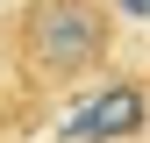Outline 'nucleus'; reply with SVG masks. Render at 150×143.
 Wrapping results in <instances>:
<instances>
[{"label": "nucleus", "mask_w": 150, "mask_h": 143, "mask_svg": "<svg viewBox=\"0 0 150 143\" xmlns=\"http://www.w3.org/2000/svg\"><path fill=\"white\" fill-rule=\"evenodd\" d=\"M115 0H22L0 43L29 93H71L115 57Z\"/></svg>", "instance_id": "1"}, {"label": "nucleus", "mask_w": 150, "mask_h": 143, "mask_svg": "<svg viewBox=\"0 0 150 143\" xmlns=\"http://www.w3.org/2000/svg\"><path fill=\"white\" fill-rule=\"evenodd\" d=\"M136 129H143V93L136 86H107V93L71 122L79 143H115V136H136Z\"/></svg>", "instance_id": "2"}]
</instances>
